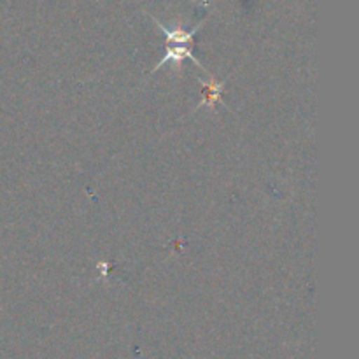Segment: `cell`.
<instances>
[{
    "instance_id": "2",
    "label": "cell",
    "mask_w": 359,
    "mask_h": 359,
    "mask_svg": "<svg viewBox=\"0 0 359 359\" xmlns=\"http://www.w3.org/2000/svg\"><path fill=\"white\" fill-rule=\"evenodd\" d=\"M182 60H191V62L196 63V65H198L200 69L205 70L202 67V63H200L198 60H196L195 56H193L191 49H189L188 46H184V44H168L167 53H165L163 58H161V62L158 63L156 69H154V70L161 69V65H163V63H168V62H174V63H177V65H181Z\"/></svg>"
},
{
    "instance_id": "3",
    "label": "cell",
    "mask_w": 359,
    "mask_h": 359,
    "mask_svg": "<svg viewBox=\"0 0 359 359\" xmlns=\"http://www.w3.org/2000/svg\"><path fill=\"white\" fill-rule=\"evenodd\" d=\"M202 84L205 86V98H203V102L200 104V107H202V105L212 107L217 102H221V88L224 86L223 83H216V81L205 83V81H202Z\"/></svg>"
},
{
    "instance_id": "1",
    "label": "cell",
    "mask_w": 359,
    "mask_h": 359,
    "mask_svg": "<svg viewBox=\"0 0 359 359\" xmlns=\"http://www.w3.org/2000/svg\"><path fill=\"white\" fill-rule=\"evenodd\" d=\"M153 20L154 23L161 28V32H163L165 37H167L168 44H184V46H188L189 42H193V37H195V34L198 32L200 25L203 23V21H200V23L196 25L195 28H191V30H182L181 27H175V28L165 27V25L161 23L160 20H156V18H153Z\"/></svg>"
}]
</instances>
